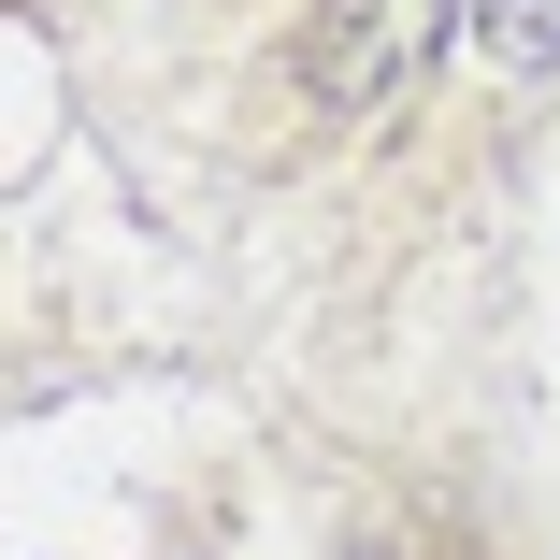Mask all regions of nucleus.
<instances>
[{
  "label": "nucleus",
  "mask_w": 560,
  "mask_h": 560,
  "mask_svg": "<svg viewBox=\"0 0 560 560\" xmlns=\"http://www.w3.org/2000/svg\"><path fill=\"white\" fill-rule=\"evenodd\" d=\"M460 30H475V0H316L302 72H316V101H346V116H388Z\"/></svg>",
  "instance_id": "obj_1"
},
{
  "label": "nucleus",
  "mask_w": 560,
  "mask_h": 560,
  "mask_svg": "<svg viewBox=\"0 0 560 560\" xmlns=\"http://www.w3.org/2000/svg\"><path fill=\"white\" fill-rule=\"evenodd\" d=\"M475 44L503 72H560V0H475Z\"/></svg>",
  "instance_id": "obj_2"
}]
</instances>
